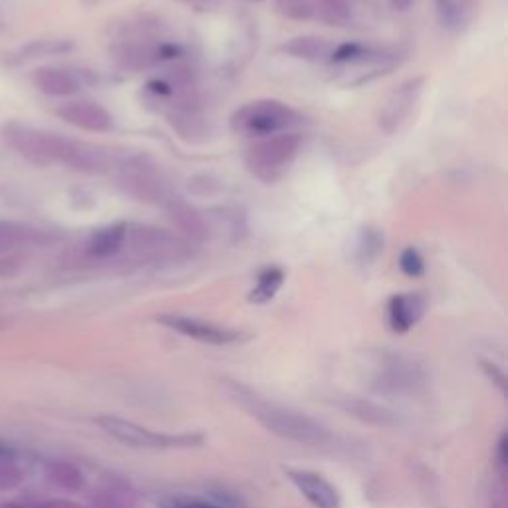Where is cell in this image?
Listing matches in <instances>:
<instances>
[{"instance_id":"ac0fdd59","label":"cell","mask_w":508,"mask_h":508,"mask_svg":"<svg viewBox=\"0 0 508 508\" xmlns=\"http://www.w3.org/2000/svg\"><path fill=\"white\" fill-rule=\"evenodd\" d=\"M282 50L292 58L310 60V62L330 58V54H332V46L328 40L318 38V36H296V38L288 40V42L282 46Z\"/></svg>"},{"instance_id":"83f0119b","label":"cell","mask_w":508,"mask_h":508,"mask_svg":"<svg viewBox=\"0 0 508 508\" xmlns=\"http://www.w3.org/2000/svg\"><path fill=\"white\" fill-rule=\"evenodd\" d=\"M418 0H390V6L393 10H398V13H405V10H409Z\"/></svg>"},{"instance_id":"cb8c5ba5","label":"cell","mask_w":508,"mask_h":508,"mask_svg":"<svg viewBox=\"0 0 508 508\" xmlns=\"http://www.w3.org/2000/svg\"><path fill=\"white\" fill-rule=\"evenodd\" d=\"M277 8L290 20H310L316 14L310 0H277Z\"/></svg>"},{"instance_id":"2e32d148","label":"cell","mask_w":508,"mask_h":508,"mask_svg":"<svg viewBox=\"0 0 508 508\" xmlns=\"http://www.w3.org/2000/svg\"><path fill=\"white\" fill-rule=\"evenodd\" d=\"M127 237V225L126 222H116V225H109L96 230L94 235L89 237L86 250L91 259L96 260H109L121 254L126 245Z\"/></svg>"},{"instance_id":"d4e9b609","label":"cell","mask_w":508,"mask_h":508,"mask_svg":"<svg viewBox=\"0 0 508 508\" xmlns=\"http://www.w3.org/2000/svg\"><path fill=\"white\" fill-rule=\"evenodd\" d=\"M400 268L409 278H419L425 272V260L421 257V252L413 247H408L400 257Z\"/></svg>"},{"instance_id":"7402d4cb","label":"cell","mask_w":508,"mask_h":508,"mask_svg":"<svg viewBox=\"0 0 508 508\" xmlns=\"http://www.w3.org/2000/svg\"><path fill=\"white\" fill-rule=\"evenodd\" d=\"M383 249V235L378 229H362L358 242H355V254L362 262H372L378 259Z\"/></svg>"},{"instance_id":"e0dca14e","label":"cell","mask_w":508,"mask_h":508,"mask_svg":"<svg viewBox=\"0 0 508 508\" xmlns=\"http://www.w3.org/2000/svg\"><path fill=\"white\" fill-rule=\"evenodd\" d=\"M437 18L449 33H463L476 13V0H435Z\"/></svg>"},{"instance_id":"ba28073f","label":"cell","mask_w":508,"mask_h":508,"mask_svg":"<svg viewBox=\"0 0 508 508\" xmlns=\"http://www.w3.org/2000/svg\"><path fill=\"white\" fill-rule=\"evenodd\" d=\"M121 185L139 201H147V202H155V205L165 207L171 199H175L177 195L173 193L167 183L161 181V177H157L154 171L144 167V165H121Z\"/></svg>"},{"instance_id":"4fadbf2b","label":"cell","mask_w":508,"mask_h":508,"mask_svg":"<svg viewBox=\"0 0 508 508\" xmlns=\"http://www.w3.org/2000/svg\"><path fill=\"white\" fill-rule=\"evenodd\" d=\"M165 211H167L169 219L173 221V225H175L183 235H185V239L189 242H197L199 245V242H202L209 237V227H207L205 217H202L195 207L189 205V202H185L181 197L171 199L165 205Z\"/></svg>"},{"instance_id":"52a82bcc","label":"cell","mask_w":508,"mask_h":508,"mask_svg":"<svg viewBox=\"0 0 508 508\" xmlns=\"http://www.w3.org/2000/svg\"><path fill=\"white\" fill-rule=\"evenodd\" d=\"M425 86V78H413L403 82L400 88L391 91V96L385 99V104L380 111V126L385 134H398L403 127L405 121L409 119L415 104L419 101V96Z\"/></svg>"},{"instance_id":"484cf974","label":"cell","mask_w":508,"mask_h":508,"mask_svg":"<svg viewBox=\"0 0 508 508\" xmlns=\"http://www.w3.org/2000/svg\"><path fill=\"white\" fill-rule=\"evenodd\" d=\"M165 508H222L217 504H211L205 501H193V499H173L165 503Z\"/></svg>"},{"instance_id":"603a6c76","label":"cell","mask_w":508,"mask_h":508,"mask_svg":"<svg viewBox=\"0 0 508 508\" xmlns=\"http://www.w3.org/2000/svg\"><path fill=\"white\" fill-rule=\"evenodd\" d=\"M72 48H74V44L68 42V40H36V42L28 44L23 50V54L26 60H36V58L66 54Z\"/></svg>"},{"instance_id":"3957f363","label":"cell","mask_w":508,"mask_h":508,"mask_svg":"<svg viewBox=\"0 0 508 508\" xmlns=\"http://www.w3.org/2000/svg\"><path fill=\"white\" fill-rule=\"evenodd\" d=\"M96 423L111 439L127 447H136V449H189V447H197L205 441L201 433H159L134 421L109 418V415L108 418H98Z\"/></svg>"},{"instance_id":"30bf717a","label":"cell","mask_w":508,"mask_h":508,"mask_svg":"<svg viewBox=\"0 0 508 508\" xmlns=\"http://www.w3.org/2000/svg\"><path fill=\"white\" fill-rule=\"evenodd\" d=\"M58 161L76 171L89 173V175H96V173H108L116 165L114 157L101 147L80 144V141H72L66 137H62Z\"/></svg>"},{"instance_id":"4316f807","label":"cell","mask_w":508,"mask_h":508,"mask_svg":"<svg viewBox=\"0 0 508 508\" xmlns=\"http://www.w3.org/2000/svg\"><path fill=\"white\" fill-rule=\"evenodd\" d=\"M20 270V262L14 257H0V278L14 277Z\"/></svg>"},{"instance_id":"8fae6325","label":"cell","mask_w":508,"mask_h":508,"mask_svg":"<svg viewBox=\"0 0 508 508\" xmlns=\"http://www.w3.org/2000/svg\"><path fill=\"white\" fill-rule=\"evenodd\" d=\"M288 479L292 484L296 486L300 494L306 499L312 506L316 508H340V493L336 486L324 479L322 475L314 471H304V469H287Z\"/></svg>"},{"instance_id":"277c9868","label":"cell","mask_w":508,"mask_h":508,"mask_svg":"<svg viewBox=\"0 0 508 508\" xmlns=\"http://www.w3.org/2000/svg\"><path fill=\"white\" fill-rule=\"evenodd\" d=\"M302 137L298 134H278L259 141L249 149L247 167L260 181L274 183L284 175L292 159L298 155Z\"/></svg>"},{"instance_id":"6da1fadb","label":"cell","mask_w":508,"mask_h":508,"mask_svg":"<svg viewBox=\"0 0 508 508\" xmlns=\"http://www.w3.org/2000/svg\"><path fill=\"white\" fill-rule=\"evenodd\" d=\"M227 391L232 401L240 405L242 409H247L252 418L267 427L268 431L284 437V439L304 445H324L332 439L326 427L310 419L308 415L262 400L260 395L242 388L239 383H229Z\"/></svg>"},{"instance_id":"9a60e30c","label":"cell","mask_w":508,"mask_h":508,"mask_svg":"<svg viewBox=\"0 0 508 508\" xmlns=\"http://www.w3.org/2000/svg\"><path fill=\"white\" fill-rule=\"evenodd\" d=\"M425 314V300L419 294H398L388 304V318L393 332L405 334L421 320Z\"/></svg>"},{"instance_id":"44dd1931","label":"cell","mask_w":508,"mask_h":508,"mask_svg":"<svg viewBox=\"0 0 508 508\" xmlns=\"http://www.w3.org/2000/svg\"><path fill=\"white\" fill-rule=\"evenodd\" d=\"M284 282V270L282 268H267L264 270L259 280H257V287H254L249 294V302L252 304H267L270 302L274 296H277V292L280 290Z\"/></svg>"},{"instance_id":"8992f818","label":"cell","mask_w":508,"mask_h":508,"mask_svg":"<svg viewBox=\"0 0 508 508\" xmlns=\"http://www.w3.org/2000/svg\"><path fill=\"white\" fill-rule=\"evenodd\" d=\"M124 250L134 254L137 260H155V259L171 257V254H179L181 247H179V240L175 237H171L165 230H159L154 227L127 225Z\"/></svg>"},{"instance_id":"9c48e42d","label":"cell","mask_w":508,"mask_h":508,"mask_svg":"<svg viewBox=\"0 0 508 508\" xmlns=\"http://www.w3.org/2000/svg\"><path fill=\"white\" fill-rule=\"evenodd\" d=\"M157 322L164 324V326L175 330L183 336L197 340L201 343H211V345H227L235 343L242 340V334L237 330H229L217 326V324H211L199 318L191 316H181V314H167V316H159Z\"/></svg>"},{"instance_id":"5b68a950","label":"cell","mask_w":508,"mask_h":508,"mask_svg":"<svg viewBox=\"0 0 508 508\" xmlns=\"http://www.w3.org/2000/svg\"><path fill=\"white\" fill-rule=\"evenodd\" d=\"M3 136L6 144L16 149L30 164L44 167L58 161L62 136L34 129L26 124H20V121H8L3 127Z\"/></svg>"},{"instance_id":"ffe728a7","label":"cell","mask_w":508,"mask_h":508,"mask_svg":"<svg viewBox=\"0 0 508 508\" xmlns=\"http://www.w3.org/2000/svg\"><path fill=\"white\" fill-rule=\"evenodd\" d=\"M314 13L318 14L324 24L345 26L352 20L353 6L352 0H318Z\"/></svg>"},{"instance_id":"5bb4252c","label":"cell","mask_w":508,"mask_h":508,"mask_svg":"<svg viewBox=\"0 0 508 508\" xmlns=\"http://www.w3.org/2000/svg\"><path fill=\"white\" fill-rule=\"evenodd\" d=\"M34 86L50 98H70L82 89V82L76 74L64 68H38L33 76Z\"/></svg>"},{"instance_id":"f1b7e54d","label":"cell","mask_w":508,"mask_h":508,"mask_svg":"<svg viewBox=\"0 0 508 508\" xmlns=\"http://www.w3.org/2000/svg\"><path fill=\"white\" fill-rule=\"evenodd\" d=\"M185 3H199V0H185Z\"/></svg>"},{"instance_id":"d6986e66","label":"cell","mask_w":508,"mask_h":508,"mask_svg":"<svg viewBox=\"0 0 508 508\" xmlns=\"http://www.w3.org/2000/svg\"><path fill=\"white\" fill-rule=\"evenodd\" d=\"M38 239V232L30 227L18 225L13 221H0V257L14 252L16 249L30 245Z\"/></svg>"},{"instance_id":"7a4b0ae2","label":"cell","mask_w":508,"mask_h":508,"mask_svg":"<svg viewBox=\"0 0 508 508\" xmlns=\"http://www.w3.org/2000/svg\"><path fill=\"white\" fill-rule=\"evenodd\" d=\"M300 121L290 106L278 99L249 101L230 116V129L242 136H278L287 134Z\"/></svg>"},{"instance_id":"7c38bea8","label":"cell","mask_w":508,"mask_h":508,"mask_svg":"<svg viewBox=\"0 0 508 508\" xmlns=\"http://www.w3.org/2000/svg\"><path fill=\"white\" fill-rule=\"evenodd\" d=\"M56 114L66 124L84 131H94V134H104L114 127V118L109 111L94 101H70V104L58 108Z\"/></svg>"}]
</instances>
